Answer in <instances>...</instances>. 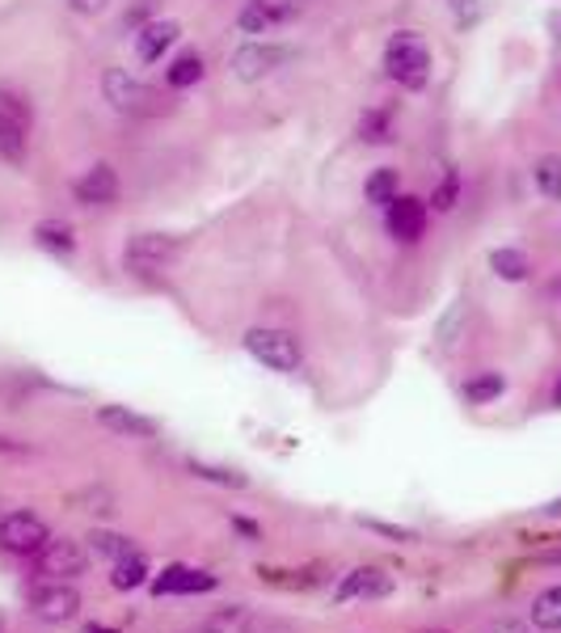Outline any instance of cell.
I'll list each match as a JSON object with an SVG mask.
<instances>
[{
  "instance_id": "29",
  "label": "cell",
  "mask_w": 561,
  "mask_h": 633,
  "mask_svg": "<svg viewBox=\"0 0 561 633\" xmlns=\"http://www.w3.org/2000/svg\"><path fill=\"white\" fill-rule=\"evenodd\" d=\"M532 182H536V190H540L545 199L561 203V157L558 153H549V157H540L532 165Z\"/></svg>"
},
{
  "instance_id": "16",
  "label": "cell",
  "mask_w": 561,
  "mask_h": 633,
  "mask_svg": "<svg viewBox=\"0 0 561 633\" xmlns=\"http://www.w3.org/2000/svg\"><path fill=\"white\" fill-rule=\"evenodd\" d=\"M355 135H359V144H368V148L393 144V140H397V106H368V110L359 115V123H355Z\"/></svg>"
},
{
  "instance_id": "5",
  "label": "cell",
  "mask_w": 561,
  "mask_h": 633,
  "mask_svg": "<svg viewBox=\"0 0 561 633\" xmlns=\"http://www.w3.org/2000/svg\"><path fill=\"white\" fill-rule=\"evenodd\" d=\"M72 199H76V207H85V212H110V207H119V199H123V178H119V169H115L110 160L85 165L81 178L72 182Z\"/></svg>"
},
{
  "instance_id": "25",
  "label": "cell",
  "mask_w": 561,
  "mask_h": 633,
  "mask_svg": "<svg viewBox=\"0 0 561 633\" xmlns=\"http://www.w3.org/2000/svg\"><path fill=\"white\" fill-rule=\"evenodd\" d=\"M85 540H89V553H94V558H102V562H110V566L135 553V545H131V540L119 537V533H106V528H94V533H89Z\"/></svg>"
},
{
  "instance_id": "3",
  "label": "cell",
  "mask_w": 561,
  "mask_h": 633,
  "mask_svg": "<svg viewBox=\"0 0 561 633\" xmlns=\"http://www.w3.org/2000/svg\"><path fill=\"white\" fill-rule=\"evenodd\" d=\"M246 350H250L253 363L271 368V372H296L305 363V350H300V338L291 330H275V325H253L250 334L241 338Z\"/></svg>"
},
{
  "instance_id": "42",
  "label": "cell",
  "mask_w": 561,
  "mask_h": 633,
  "mask_svg": "<svg viewBox=\"0 0 561 633\" xmlns=\"http://www.w3.org/2000/svg\"><path fill=\"white\" fill-rule=\"evenodd\" d=\"M422 633H443V630H422Z\"/></svg>"
},
{
  "instance_id": "8",
  "label": "cell",
  "mask_w": 561,
  "mask_h": 633,
  "mask_svg": "<svg viewBox=\"0 0 561 633\" xmlns=\"http://www.w3.org/2000/svg\"><path fill=\"white\" fill-rule=\"evenodd\" d=\"M31 612L47 625H63L81 612V592L68 578H47V583L31 587Z\"/></svg>"
},
{
  "instance_id": "1",
  "label": "cell",
  "mask_w": 561,
  "mask_h": 633,
  "mask_svg": "<svg viewBox=\"0 0 561 633\" xmlns=\"http://www.w3.org/2000/svg\"><path fill=\"white\" fill-rule=\"evenodd\" d=\"M380 68H384V76H389L402 94H422V89L431 85L435 56H431V47H427L414 31H397L389 43H384Z\"/></svg>"
},
{
  "instance_id": "6",
  "label": "cell",
  "mask_w": 561,
  "mask_h": 633,
  "mask_svg": "<svg viewBox=\"0 0 561 633\" xmlns=\"http://www.w3.org/2000/svg\"><path fill=\"white\" fill-rule=\"evenodd\" d=\"M102 97L119 110V115H153L156 106V94L131 72L123 63H110L106 72H102Z\"/></svg>"
},
{
  "instance_id": "12",
  "label": "cell",
  "mask_w": 561,
  "mask_h": 633,
  "mask_svg": "<svg viewBox=\"0 0 561 633\" xmlns=\"http://www.w3.org/2000/svg\"><path fill=\"white\" fill-rule=\"evenodd\" d=\"M296 17V4H283V0H246V9L237 13V31L258 38V34H271L275 26Z\"/></svg>"
},
{
  "instance_id": "10",
  "label": "cell",
  "mask_w": 561,
  "mask_h": 633,
  "mask_svg": "<svg viewBox=\"0 0 561 633\" xmlns=\"http://www.w3.org/2000/svg\"><path fill=\"white\" fill-rule=\"evenodd\" d=\"M85 570H89V553L81 540L51 537L38 549V574H47V578H76Z\"/></svg>"
},
{
  "instance_id": "7",
  "label": "cell",
  "mask_w": 561,
  "mask_h": 633,
  "mask_svg": "<svg viewBox=\"0 0 561 633\" xmlns=\"http://www.w3.org/2000/svg\"><path fill=\"white\" fill-rule=\"evenodd\" d=\"M427 224H431V207H427V199H418V194H397L389 207H384V228H389V237L397 241V246H418L422 237H427Z\"/></svg>"
},
{
  "instance_id": "14",
  "label": "cell",
  "mask_w": 561,
  "mask_h": 633,
  "mask_svg": "<svg viewBox=\"0 0 561 633\" xmlns=\"http://www.w3.org/2000/svg\"><path fill=\"white\" fill-rule=\"evenodd\" d=\"M199 592H216V574L194 566H165L153 578V596H199Z\"/></svg>"
},
{
  "instance_id": "11",
  "label": "cell",
  "mask_w": 561,
  "mask_h": 633,
  "mask_svg": "<svg viewBox=\"0 0 561 633\" xmlns=\"http://www.w3.org/2000/svg\"><path fill=\"white\" fill-rule=\"evenodd\" d=\"M135 38V60L140 63H160L174 47H178V38H182V26L174 22V17H153V22H144L140 31L131 34Z\"/></svg>"
},
{
  "instance_id": "39",
  "label": "cell",
  "mask_w": 561,
  "mask_h": 633,
  "mask_svg": "<svg viewBox=\"0 0 561 633\" xmlns=\"http://www.w3.org/2000/svg\"><path fill=\"white\" fill-rule=\"evenodd\" d=\"M553 406H561V380H558V389H553Z\"/></svg>"
},
{
  "instance_id": "38",
  "label": "cell",
  "mask_w": 561,
  "mask_h": 633,
  "mask_svg": "<svg viewBox=\"0 0 561 633\" xmlns=\"http://www.w3.org/2000/svg\"><path fill=\"white\" fill-rule=\"evenodd\" d=\"M540 515H549V519H558V515H561V499H553V503H545V506H540Z\"/></svg>"
},
{
  "instance_id": "36",
  "label": "cell",
  "mask_w": 561,
  "mask_h": 633,
  "mask_svg": "<svg viewBox=\"0 0 561 633\" xmlns=\"http://www.w3.org/2000/svg\"><path fill=\"white\" fill-rule=\"evenodd\" d=\"M486 633H528V625H520V621H499V625H490Z\"/></svg>"
},
{
  "instance_id": "19",
  "label": "cell",
  "mask_w": 561,
  "mask_h": 633,
  "mask_svg": "<svg viewBox=\"0 0 561 633\" xmlns=\"http://www.w3.org/2000/svg\"><path fill=\"white\" fill-rule=\"evenodd\" d=\"M397 194H402V174H397L393 165H375L372 174L363 178V203H368V207H380V212H384Z\"/></svg>"
},
{
  "instance_id": "22",
  "label": "cell",
  "mask_w": 561,
  "mask_h": 633,
  "mask_svg": "<svg viewBox=\"0 0 561 633\" xmlns=\"http://www.w3.org/2000/svg\"><path fill=\"white\" fill-rule=\"evenodd\" d=\"M26 131L31 127L22 123V119H13V115L0 110V160H9V165H22L26 160V144H31Z\"/></svg>"
},
{
  "instance_id": "31",
  "label": "cell",
  "mask_w": 561,
  "mask_h": 633,
  "mask_svg": "<svg viewBox=\"0 0 561 633\" xmlns=\"http://www.w3.org/2000/svg\"><path fill=\"white\" fill-rule=\"evenodd\" d=\"M0 110H4V115H13V119H22L26 127L34 123V106L26 101V97L9 94V89H0Z\"/></svg>"
},
{
  "instance_id": "23",
  "label": "cell",
  "mask_w": 561,
  "mask_h": 633,
  "mask_svg": "<svg viewBox=\"0 0 561 633\" xmlns=\"http://www.w3.org/2000/svg\"><path fill=\"white\" fill-rule=\"evenodd\" d=\"M461 190H465V182H461V169H456V165H447V169H443V178L435 182V190H431V199H427V207L439 212V216H452V212L461 207Z\"/></svg>"
},
{
  "instance_id": "20",
  "label": "cell",
  "mask_w": 561,
  "mask_h": 633,
  "mask_svg": "<svg viewBox=\"0 0 561 633\" xmlns=\"http://www.w3.org/2000/svg\"><path fill=\"white\" fill-rule=\"evenodd\" d=\"M490 271L499 275L502 284H528L532 279V258L515 246H499L490 250Z\"/></svg>"
},
{
  "instance_id": "9",
  "label": "cell",
  "mask_w": 561,
  "mask_h": 633,
  "mask_svg": "<svg viewBox=\"0 0 561 633\" xmlns=\"http://www.w3.org/2000/svg\"><path fill=\"white\" fill-rule=\"evenodd\" d=\"M51 540L47 524L34 515V511H9L0 519V549L4 553H17V558H38V549Z\"/></svg>"
},
{
  "instance_id": "40",
  "label": "cell",
  "mask_w": 561,
  "mask_h": 633,
  "mask_svg": "<svg viewBox=\"0 0 561 633\" xmlns=\"http://www.w3.org/2000/svg\"><path fill=\"white\" fill-rule=\"evenodd\" d=\"M0 630H4V612H0Z\"/></svg>"
},
{
  "instance_id": "26",
  "label": "cell",
  "mask_w": 561,
  "mask_h": 633,
  "mask_svg": "<svg viewBox=\"0 0 561 633\" xmlns=\"http://www.w3.org/2000/svg\"><path fill=\"white\" fill-rule=\"evenodd\" d=\"M532 625L545 633H561V583L532 600Z\"/></svg>"
},
{
  "instance_id": "32",
  "label": "cell",
  "mask_w": 561,
  "mask_h": 633,
  "mask_svg": "<svg viewBox=\"0 0 561 633\" xmlns=\"http://www.w3.org/2000/svg\"><path fill=\"white\" fill-rule=\"evenodd\" d=\"M359 524L368 528V533H375V537H389V540H414V533L409 528H397V524H384V519H368V515H359Z\"/></svg>"
},
{
  "instance_id": "21",
  "label": "cell",
  "mask_w": 561,
  "mask_h": 633,
  "mask_svg": "<svg viewBox=\"0 0 561 633\" xmlns=\"http://www.w3.org/2000/svg\"><path fill=\"white\" fill-rule=\"evenodd\" d=\"M258 578L266 587H283V592H309L325 578L321 566H305V570H275V566H258Z\"/></svg>"
},
{
  "instance_id": "24",
  "label": "cell",
  "mask_w": 561,
  "mask_h": 633,
  "mask_svg": "<svg viewBox=\"0 0 561 633\" xmlns=\"http://www.w3.org/2000/svg\"><path fill=\"white\" fill-rule=\"evenodd\" d=\"M465 402L468 406H490V402H499L502 393H506V377L502 372H477V377L465 380Z\"/></svg>"
},
{
  "instance_id": "34",
  "label": "cell",
  "mask_w": 561,
  "mask_h": 633,
  "mask_svg": "<svg viewBox=\"0 0 561 633\" xmlns=\"http://www.w3.org/2000/svg\"><path fill=\"white\" fill-rule=\"evenodd\" d=\"M68 9H72L76 17H102V13L110 9V0H68Z\"/></svg>"
},
{
  "instance_id": "35",
  "label": "cell",
  "mask_w": 561,
  "mask_h": 633,
  "mask_svg": "<svg viewBox=\"0 0 561 633\" xmlns=\"http://www.w3.org/2000/svg\"><path fill=\"white\" fill-rule=\"evenodd\" d=\"M232 528H237V533H241V537H246V540H258V537H262V533H258V524H250V519H241V515H232Z\"/></svg>"
},
{
  "instance_id": "33",
  "label": "cell",
  "mask_w": 561,
  "mask_h": 633,
  "mask_svg": "<svg viewBox=\"0 0 561 633\" xmlns=\"http://www.w3.org/2000/svg\"><path fill=\"white\" fill-rule=\"evenodd\" d=\"M443 4L452 9L456 26H473L477 22V9H481V0H443Z\"/></svg>"
},
{
  "instance_id": "13",
  "label": "cell",
  "mask_w": 561,
  "mask_h": 633,
  "mask_svg": "<svg viewBox=\"0 0 561 633\" xmlns=\"http://www.w3.org/2000/svg\"><path fill=\"white\" fill-rule=\"evenodd\" d=\"M31 241H34V250H43L47 258H56V262H68V258H76V250H81L76 228H72L68 220H56V216H47V220L34 224Z\"/></svg>"
},
{
  "instance_id": "37",
  "label": "cell",
  "mask_w": 561,
  "mask_h": 633,
  "mask_svg": "<svg viewBox=\"0 0 561 633\" xmlns=\"http://www.w3.org/2000/svg\"><path fill=\"white\" fill-rule=\"evenodd\" d=\"M549 34H553V38L561 43V9H553V13H549Z\"/></svg>"
},
{
  "instance_id": "18",
  "label": "cell",
  "mask_w": 561,
  "mask_h": 633,
  "mask_svg": "<svg viewBox=\"0 0 561 633\" xmlns=\"http://www.w3.org/2000/svg\"><path fill=\"white\" fill-rule=\"evenodd\" d=\"M203 76H207V60H203V51H178L174 60L165 63V89H174V94H187L194 85H203Z\"/></svg>"
},
{
  "instance_id": "30",
  "label": "cell",
  "mask_w": 561,
  "mask_h": 633,
  "mask_svg": "<svg viewBox=\"0 0 561 633\" xmlns=\"http://www.w3.org/2000/svg\"><path fill=\"white\" fill-rule=\"evenodd\" d=\"M190 474L203 477V481H216V486H228V490H246L250 477L237 474V469H224V465H207V461H190Z\"/></svg>"
},
{
  "instance_id": "4",
  "label": "cell",
  "mask_w": 561,
  "mask_h": 633,
  "mask_svg": "<svg viewBox=\"0 0 561 633\" xmlns=\"http://www.w3.org/2000/svg\"><path fill=\"white\" fill-rule=\"evenodd\" d=\"M296 60V47H287V43H275V38H250V43H241L237 51H232V76L237 81H246V85H258V81H266V76H275L283 63Z\"/></svg>"
},
{
  "instance_id": "17",
  "label": "cell",
  "mask_w": 561,
  "mask_h": 633,
  "mask_svg": "<svg viewBox=\"0 0 561 633\" xmlns=\"http://www.w3.org/2000/svg\"><path fill=\"white\" fill-rule=\"evenodd\" d=\"M393 592V583H389V574H380L372 566H359L350 570L343 583H338V592H334V600L346 604V600H380V596H389Z\"/></svg>"
},
{
  "instance_id": "2",
  "label": "cell",
  "mask_w": 561,
  "mask_h": 633,
  "mask_svg": "<svg viewBox=\"0 0 561 633\" xmlns=\"http://www.w3.org/2000/svg\"><path fill=\"white\" fill-rule=\"evenodd\" d=\"M178 253H182V237H174V232H135V237H127L119 262H123L127 279H153Z\"/></svg>"
},
{
  "instance_id": "27",
  "label": "cell",
  "mask_w": 561,
  "mask_h": 633,
  "mask_svg": "<svg viewBox=\"0 0 561 633\" xmlns=\"http://www.w3.org/2000/svg\"><path fill=\"white\" fill-rule=\"evenodd\" d=\"M194 633H250V612L246 608H216L212 617H203L199 621V630Z\"/></svg>"
},
{
  "instance_id": "28",
  "label": "cell",
  "mask_w": 561,
  "mask_h": 633,
  "mask_svg": "<svg viewBox=\"0 0 561 633\" xmlns=\"http://www.w3.org/2000/svg\"><path fill=\"white\" fill-rule=\"evenodd\" d=\"M148 583V562H144V553H131L123 562H115L110 570V587L115 592H131V587H144Z\"/></svg>"
},
{
  "instance_id": "15",
  "label": "cell",
  "mask_w": 561,
  "mask_h": 633,
  "mask_svg": "<svg viewBox=\"0 0 561 633\" xmlns=\"http://www.w3.org/2000/svg\"><path fill=\"white\" fill-rule=\"evenodd\" d=\"M97 427H106L110 435H123V440H156V422L135 414L131 406H97Z\"/></svg>"
},
{
  "instance_id": "41",
  "label": "cell",
  "mask_w": 561,
  "mask_h": 633,
  "mask_svg": "<svg viewBox=\"0 0 561 633\" xmlns=\"http://www.w3.org/2000/svg\"><path fill=\"white\" fill-rule=\"evenodd\" d=\"M97 633H119V630H97Z\"/></svg>"
}]
</instances>
